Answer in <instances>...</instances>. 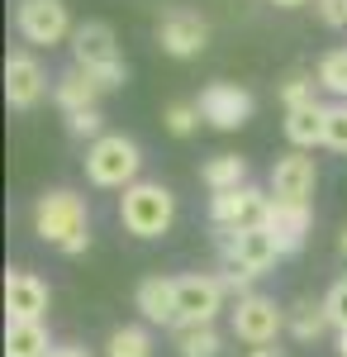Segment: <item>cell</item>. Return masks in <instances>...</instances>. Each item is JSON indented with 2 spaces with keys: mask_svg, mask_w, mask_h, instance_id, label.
<instances>
[{
  "mask_svg": "<svg viewBox=\"0 0 347 357\" xmlns=\"http://www.w3.org/2000/svg\"><path fill=\"white\" fill-rule=\"evenodd\" d=\"M33 234L43 243L62 248L67 257H81L91 248V210L77 191H48L33 200Z\"/></svg>",
  "mask_w": 347,
  "mask_h": 357,
  "instance_id": "cell-1",
  "label": "cell"
},
{
  "mask_svg": "<svg viewBox=\"0 0 347 357\" xmlns=\"http://www.w3.org/2000/svg\"><path fill=\"white\" fill-rule=\"evenodd\" d=\"M119 220L134 238H162L176 220V195L162 181H134L119 195Z\"/></svg>",
  "mask_w": 347,
  "mask_h": 357,
  "instance_id": "cell-2",
  "label": "cell"
},
{
  "mask_svg": "<svg viewBox=\"0 0 347 357\" xmlns=\"http://www.w3.org/2000/svg\"><path fill=\"white\" fill-rule=\"evenodd\" d=\"M72 57H77L81 72H91L100 91H119L124 86V62H119V43H114V29L91 20V24H77L72 33Z\"/></svg>",
  "mask_w": 347,
  "mask_h": 357,
  "instance_id": "cell-3",
  "label": "cell"
},
{
  "mask_svg": "<svg viewBox=\"0 0 347 357\" xmlns=\"http://www.w3.org/2000/svg\"><path fill=\"white\" fill-rule=\"evenodd\" d=\"M138 167H143L138 143L124 134H105L86 148V176L95 186H105V191H129L138 181Z\"/></svg>",
  "mask_w": 347,
  "mask_h": 357,
  "instance_id": "cell-4",
  "label": "cell"
},
{
  "mask_svg": "<svg viewBox=\"0 0 347 357\" xmlns=\"http://www.w3.org/2000/svg\"><path fill=\"white\" fill-rule=\"evenodd\" d=\"M224 281L219 276H181L176 281V329H205L224 310Z\"/></svg>",
  "mask_w": 347,
  "mask_h": 357,
  "instance_id": "cell-5",
  "label": "cell"
},
{
  "mask_svg": "<svg viewBox=\"0 0 347 357\" xmlns=\"http://www.w3.org/2000/svg\"><path fill=\"white\" fill-rule=\"evenodd\" d=\"M15 24H20V33H24L33 48H53V43H62V38L77 33L62 0H20Z\"/></svg>",
  "mask_w": 347,
  "mask_h": 357,
  "instance_id": "cell-6",
  "label": "cell"
},
{
  "mask_svg": "<svg viewBox=\"0 0 347 357\" xmlns=\"http://www.w3.org/2000/svg\"><path fill=\"white\" fill-rule=\"evenodd\" d=\"M219 252H224V262L233 267V272H247V276H262L281 257V248L271 238L262 224H252V229H238V234H219Z\"/></svg>",
  "mask_w": 347,
  "mask_h": 357,
  "instance_id": "cell-7",
  "label": "cell"
},
{
  "mask_svg": "<svg viewBox=\"0 0 347 357\" xmlns=\"http://www.w3.org/2000/svg\"><path fill=\"white\" fill-rule=\"evenodd\" d=\"M195 105L205 114V124L224 129V134H233V129H242V124L252 119V96H247L238 82H210L200 91Z\"/></svg>",
  "mask_w": 347,
  "mask_h": 357,
  "instance_id": "cell-8",
  "label": "cell"
},
{
  "mask_svg": "<svg viewBox=\"0 0 347 357\" xmlns=\"http://www.w3.org/2000/svg\"><path fill=\"white\" fill-rule=\"evenodd\" d=\"M271 195L257 191V186H238V191H224L210 200V220L219 234H238V229H252V224H262L267 215Z\"/></svg>",
  "mask_w": 347,
  "mask_h": 357,
  "instance_id": "cell-9",
  "label": "cell"
},
{
  "mask_svg": "<svg viewBox=\"0 0 347 357\" xmlns=\"http://www.w3.org/2000/svg\"><path fill=\"white\" fill-rule=\"evenodd\" d=\"M205 43H210V24L195 15V10H167L157 20V48L167 57H195L205 53Z\"/></svg>",
  "mask_w": 347,
  "mask_h": 357,
  "instance_id": "cell-10",
  "label": "cell"
},
{
  "mask_svg": "<svg viewBox=\"0 0 347 357\" xmlns=\"http://www.w3.org/2000/svg\"><path fill=\"white\" fill-rule=\"evenodd\" d=\"M281 329H286V310H276V301H267V296H247V301L233 305V333H238L247 348L276 343Z\"/></svg>",
  "mask_w": 347,
  "mask_h": 357,
  "instance_id": "cell-11",
  "label": "cell"
},
{
  "mask_svg": "<svg viewBox=\"0 0 347 357\" xmlns=\"http://www.w3.org/2000/svg\"><path fill=\"white\" fill-rule=\"evenodd\" d=\"M309 224H314V210H309L304 200H276V195H271L267 215H262V229L276 238L281 257L304 248V238H309Z\"/></svg>",
  "mask_w": 347,
  "mask_h": 357,
  "instance_id": "cell-12",
  "label": "cell"
},
{
  "mask_svg": "<svg viewBox=\"0 0 347 357\" xmlns=\"http://www.w3.org/2000/svg\"><path fill=\"white\" fill-rule=\"evenodd\" d=\"M5 314H10V324H43V314H48V286L33 272L10 267L5 272Z\"/></svg>",
  "mask_w": 347,
  "mask_h": 357,
  "instance_id": "cell-13",
  "label": "cell"
},
{
  "mask_svg": "<svg viewBox=\"0 0 347 357\" xmlns=\"http://www.w3.org/2000/svg\"><path fill=\"white\" fill-rule=\"evenodd\" d=\"M48 91V72L38 67V57L29 53H10L5 57V100L10 110H33Z\"/></svg>",
  "mask_w": 347,
  "mask_h": 357,
  "instance_id": "cell-14",
  "label": "cell"
},
{
  "mask_svg": "<svg viewBox=\"0 0 347 357\" xmlns=\"http://www.w3.org/2000/svg\"><path fill=\"white\" fill-rule=\"evenodd\" d=\"M314 181H319V167H314L309 153H286V158H276V167H271V195L276 200H304L309 205Z\"/></svg>",
  "mask_w": 347,
  "mask_h": 357,
  "instance_id": "cell-15",
  "label": "cell"
},
{
  "mask_svg": "<svg viewBox=\"0 0 347 357\" xmlns=\"http://www.w3.org/2000/svg\"><path fill=\"white\" fill-rule=\"evenodd\" d=\"M134 305L148 324H171L176 329V281L171 276H143L134 291Z\"/></svg>",
  "mask_w": 347,
  "mask_h": 357,
  "instance_id": "cell-16",
  "label": "cell"
},
{
  "mask_svg": "<svg viewBox=\"0 0 347 357\" xmlns=\"http://www.w3.org/2000/svg\"><path fill=\"white\" fill-rule=\"evenodd\" d=\"M53 96H57V105L67 114H86V110H95V100H100V86H95V77L91 72H81L77 62L57 77L53 86Z\"/></svg>",
  "mask_w": 347,
  "mask_h": 357,
  "instance_id": "cell-17",
  "label": "cell"
},
{
  "mask_svg": "<svg viewBox=\"0 0 347 357\" xmlns=\"http://www.w3.org/2000/svg\"><path fill=\"white\" fill-rule=\"evenodd\" d=\"M328 134V105H300V110H286V138L295 143V153H309L314 143H323Z\"/></svg>",
  "mask_w": 347,
  "mask_h": 357,
  "instance_id": "cell-18",
  "label": "cell"
},
{
  "mask_svg": "<svg viewBox=\"0 0 347 357\" xmlns=\"http://www.w3.org/2000/svg\"><path fill=\"white\" fill-rule=\"evenodd\" d=\"M200 181H205L214 195L238 191V186H247V162H242L238 153H214L210 162L200 167Z\"/></svg>",
  "mask_w": 347,
  "mask_h": 357,
  "instance_id": "cell-19",
  "label": "cell"
},
{
  "mask_svg": "<svg viewBox=\"0 0 347 357\" xmlns=\"http://www.w3.org/2000/svg\"><path fill=\"white\" fill-rule=\"evenodd\" d=\"M48 329L43 324H10L5 319V357H48Z\"/></svg>",
  "mask_w": 347,
  "mask_h": 357,
  "instance_id": "cell-20",
  "label": "cell"
},
{
  "mask_svg": "<svg viewBox=\"0 0 347 357\" xmlns=\"http://www.w3.org/2000/svg\"><path fill=\"white\" fill-rule=\"evenodd\" d=\"M105 353L109 357H153V333L143 329V324H124V329L109 333Z\"/></svg>",
  "mask_w": 347,
  "mask_h": 357,
  "instance_id": "cell-21",
  "label": "cell"
},
{
  "mask_svg": "<svg viewBox=\"0 0 347 357\" xmlns=\"http://www.w3.org/2000/svg\"><path fill=\"white\" fill-rule=\"evenodd\" d=\"M286 324H291V333L300 338V343H309V338H319L323 329H328V314H323V301L314 305V301H300L286 314Z\"/></svg>",
  "mask_w": 347,
  "mask_h": 357,
  "instance_id": "cell-22",
  "label": "cell"
},
{
  "mask_svg": "<svg viewBox=\"0 0 347 357\" xmlns=\"http://www.w3.org/2000/svg\"><path fill=\"white\" fill-rule=\"evenodd\" d=\"M200 105L195 100H171L167 110H162V124H167V134H176V138H190L195 129H200Z\"/></svg>",
  "mask_w": 347,
  "mask_h": 357,
  "instance_id": "cell-23",
  "label": "cell"
},
{
  "mask_svg": "<svg viewBox=\"0 0 347 357\" xmlns=\"http://www.w3.org/2000/svg\"><path fill=\"white\" fill-rule=\"evenodd\" d=\"M176 353L181 357H219L214 324H205V329H176Z\"/></svg>",
  "mask_w": 347,
  "mask_h": 357,
  "instance_id": "cell-24",
  "label": "cell"
},
{
  "mask_svg": "<svg viewBox=\"0 0 347 357\" xmlns=\"http://www.w3.org/2000/svg\"><path fill=\"white\" fill-rule=\"evenodd\" d=\"M319 86L323 91H333V96H347V48H333V53L319 57Z\"/></svg>",
  "mask_w": 347,
  "mask_h": 357,
  "instance_id": "cell-25",
  "label": "cell"
},
{
  "mask_svg": "<svg viewBox=\"0 0 347 357\" xmlns=\"http://www.w3.org/2000/svg\"><path fill=\"white\" fill-rule=\"evenodd\" d=\"M314 86H319V77H309V72H291V77L281 82V105H286V110L314 105Z\"/></svg>",
  "mask_w": 347,
  "mask_h": 357,
  "instance_id": "cell-26",
  "label": "cell"
},
{
  "mask_svg": "<svg viewBox=\"0 0 347 357\" xmlns=\"http://www.w3.org/2000/svg\"><path fill=\"white\" fill-rule=\"evenodd\" d=\"M323 314H328V324L338 333H347V276H338L333 286H328V296H323Z\"/></svg>",
  "mask_w": 347,
  "mask_h": 357,
  "instance_id": "cell-27",
  "label": "cell"
},
{
  "mask_svg": "<svg viewBox=\"0 0 347 357\" xmlns=\"http://www.w3.org/2000/svg\"><path fill=\"white\" fill-rule=\"evenodd\" d=\"M323 148H333V153H347V100L328 105V134H323Z\"/></svg>",
  "mask_w": 347,
  "mask_h": 357,
  "instance_id": "cell-28",
  "label": "cell"
},
{
  "mask_svg": "<svg viewBox=\"0 0 347 357\" xmlns=\"http://www.w3.org/2000/svg\"><path fill=\"white\" fill-rule=\"evenodd\" d=\"M100 124H105V119H100L95 110H86V114H67V129H72L77 138H91V143H95V138H105V134H100Z\"/></svg>",
  "mask_w": 347,
  "mask_h": 357,
  "instance_id": "cell-29",
  "label": "cell"
},
{
  "mask_svg": "<svg viewBox=\"0 0 347 357\" xmlns=\"http://www.w3.org/2000/svg\"><path fill=\"white\" fill-rule=\"evenodd\" d=\"M314 5H319V20H323V24H333V29L347 24V0H314Z\"/></svg>",
  "mask_w": 347,
  "mask_h": 357,
  "instance_id": "cell-30",
  "label": "cell"
},
{
  "mask_svg": "<svg viewBox=\"0 0 347 357\" xmlns=\"http://www.w3.org/2000/svg\"><path fill=\"white\" fill-rule=\"evenodd\" d=\"M219 281H224V291H229V296H238V301H247V296H252V291H247V286H252V276H247V272H233V267H229Z\"/></svg>",
  "mask_w": 347,
  "mask_h": 357,
  "instance_id": "cell-31",
  "label": "cell"
},
{
  "mask_svg": "<svg viewBox=\"0 0 347 357\" xmlns=\"http://www.w3.org/2000/svg\"><path fill=\"white\" fill-rule=\"evenodd\" d=\"M48 357H91V353H86V348H53Z\"/></svg>",
  "mask_w": 347,
  "mask_h": 357,
  "instance_id": "cell-32",
  "label": "cell"
},
{
  "mask_svg": "<svg viewBox=\"0 0 347 357\" xmlns=\"http://www.w3.org/2000/svg\"><path fill=\"white\" fill-rule=\"evenodd\" d=\"M247 357H281V348H271V343H267V348H252Z\"/></svg>",
  "mask_w": 347,
  "mask_h": 357,
  "instance_id": "cell-33",
  "label": "cell"
},
{
  "mask_svg": "<svg viewBox=\"0 0 347 357\" xmlns=\"http://www.w3.org/2000/svg\"><path fill=\"white\" fill-rule=\"evenodd\" d=\"M271 5H281V10H295V5H304V0H271Z\"/></svg>",
  "mask_w": 347,
  "mask_h": 357,
  "instance_id": "cell-34",
  "label": "cell"
},
{
  "mask_svg": "<svg viewBox=\"0 0 347 357\" xmlns=\"http://www.w3.org/2000/svg\"><path fill=\"white\" fill-rule=\"evenodd\" d=\"M338 357H347V333H338Z\"/></svg>",
  "mask_w": 347,
  "mask_h": 357,
  "instance_id": "cell-35",
  "label": "cell"
},
{
  "mask_svg": "<svg viewBox=\"0 0 347 357\" xmlns=\"http://www.w3.org/2000/svg\"><path fill=\"white\" fill-rule=\"evenodd\" d=\"M338 252H343V257H347V229H343V234H338Z\"/></svg>",
  "mask_w": 347,
  "mask_h": 357,
  "instance_id": "cell-36",
  "label": "cell"
}]
</instances>
